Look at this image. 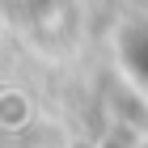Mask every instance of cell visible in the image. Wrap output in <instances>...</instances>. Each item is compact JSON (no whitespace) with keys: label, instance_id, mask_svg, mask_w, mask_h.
Instances as JSON below:
<instances>
[{"label":"cell","instance_id":"obj_1","mask_svg":"<svg viewBox=\"0 0 148 148\" xmlns=\"http://www.w3.org/2000/svg\"><path fill=\"white\" fill-rule=\"evenodd\" d=\"M140 148H148V140H144V144H140Z\"/></svg>","mask_w":148,"mask_h":148}]
</instances>
